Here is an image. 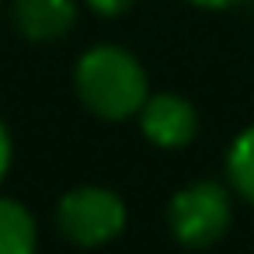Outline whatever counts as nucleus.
<instances>
[{
    "label": "nucleus",
    "instance_id": "f257e3e1",
    "mask_svg": "<svg viewBox=\"0 0 254 254\" xmlns=\"http://www.w3.org/2000/svg\"><path fill=\"white\" fill-rule=\"evenodd\" d=\"M80 101L108 122H122L146 105V73L132 53L119 46H94L73 70Z\"/></svg>",
    "mask_w": 254,
    "mask_h": 254
},
{
    "label": "nucleus",
    "instance_id": "f03ea898",
    "mask_svg": "<svg viewBox=\"0 0 254 254\" xmlns=\"http://www.w3.org/2000/svg\"><path fill=\"white\" fill-rule=\"evenodd\" d=\"M230 219H233L230 195L216 181H195V185L181 188L171 198V209H167L171 233L185 247H209V244H216L230 230Z\"/></svg>",
    "mask_w": 254,
    "mask_h": 254
},
{
    "label": "nucleus",
    "instance_id": "7ed1b4c3",
    "mask_svg": "<svg viewBox=\"0 0 254 254\" xmlns=\"http://www.w3.org/2000/svg\"><path fill=\"white\" fill-rule=\"evenodd\" d=\"M56 226L70 244L98 247L122 233L126 226V205L108 188H73L60 198Z\"/></svg>",
    "mask_w": 254,
    "mask_h": 254
},
{
    "label": "nucleus",
    "instance_id": "20e7f679",
    "mask_svg": "<svg viewBox=\"0 0 254 254\" xmlns=\"http://www.w3.org/2000/svg\"><path fill=\"white\" fill-rule=\"evenodd\" d=\"M139 126H143V136L150 143H157L164 150H181L195 139L198 119L185 98L157 94V98H146V105L139 108Z\"/></svg>",
    "mask_w": 254,
    "mask_h": 254
},
{
    "label": "nucleus",
    "instance_id": "39448f33",
    "mask_svg": "<svg viewBox=\"0 0 254 254\" xmlns=\"http://www.w3.org/2000/svg\"><path fill=\"white\" fill-rule=\"evenodd\" d=\"M77 21L73 0H14V25L32 42L63 39Z\"/></svg>",
    "mask_w": 254,
    "mask_h": 254
},
{
    "label": "nucleus",
    "instance_id": "423d86ee",
    "mask_svg": "<svg viewBox=\"0 0 254 254\" xmlns=\"http://www.w3.org/2000/svg\"><path fill=\"white\" fill-rule=\"evenodd\" d=\"M35 251V219L25 205L0 198V254H32Z\"/></svg>",
    "mask_w": 254,
    "mask_h": 254
},
{
    "label": "nucleus",
    "instance_id": "0eeeda50",
    "mask_svg": "<svg viewBox=\"0 0 254 254\" xmlns=\"http://www.w3.org/2000/svg\"><path fill=\"white\" fill-rule=\"evenodd\" d=\"M226 174H230L233 188L254 205V126L233 139V146L226 153Z\"/></svg>",
    "mask_w": 254,
    "mask_h": 254
},
{
    "label": "nucleus",
    "instance_id": "6e6552de",
    "mask_svg": "<svg viewBox=\"0 0 254 254\" xmlns=\"http://www.w3.org/2000/svg\"><path fill=\"white\" fill-rule=\"evenodd\" d=\"M87 4H91V11L101 14V18H119V14H126V11L132 7V0H87Z\"/></svg>",
    "mask_w": 254,
    "mask_h": 254
},
{
    "label": "nucleus",
    "instance_id": "1a4fd4ad",
    "mask_svg": "<svg viewBox=\"0 0 254 254\" xmlns=\"http://www.w3.org/2000/svg\"><path fill=\"white\" fill-rule=\"evenodd\" d=\"M7 167H11V136H7L4 122H0V181H4Z\"/></svg>",
    "mask_w": 254,
    "mask_h": 254
},
{
    "label": "nucleus",
    "instance_id": "9d476101",
    "mask_svg": "<svg viewBox=\"0 0 254 254\" xmlns=\"http://www.w3.org/2000/svg\"><path fill=\"white\" fill-rule=\"evenodd\" d=\"M195 7H205V11H226L233 4H240V0H191Z\"/></svg>",
    "mask_w": 254,
    "mask_h": 254
}]
</instances>
